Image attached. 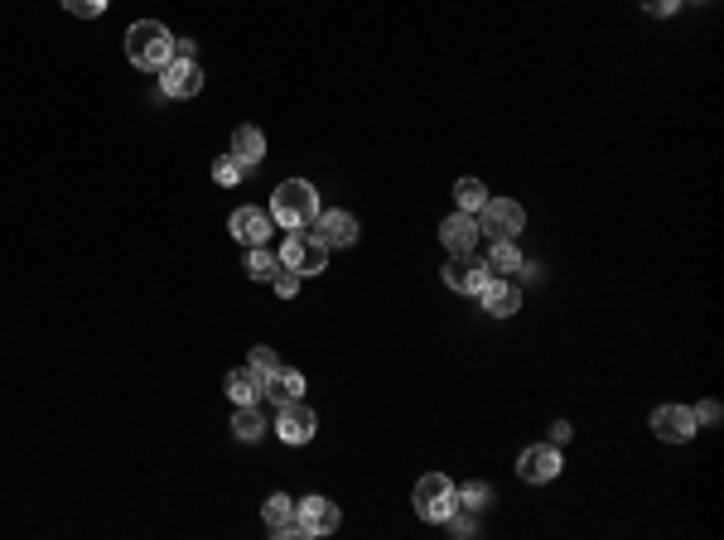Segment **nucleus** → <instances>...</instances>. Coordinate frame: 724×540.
Listing matches in <instances>:
<instances>
[{"instance_id": "obj_34", "label": "nucleus", "mask_w": 724, "mask_h": 540, "mask_svg": "<svg viewBox=\"0 0 724 540\" xmlns=\"http://www.w3.org/2000/svg\"><path fill=\"white\" fill-rule=\"evenodd\" d=\"M565 439H570V425H565V420H556V425H551V444H565Z\"/></svg>"}, {"instance_id": "obj_2", "label": "nucleus", "mask_w": 724, "mask_h": 540, "mask_svg": "<svg viewBox=\"0 0 724 540\" xmlns=\"http://www.w3.org/2000/svg\"><path fill=\"white\" fill-rule=\"evenodd\" d=\"M126 58L140 73H160L174 58V34L160 20H136V25L126 29Z\"/></svg>"}, {"instance_id": "obj_9", "label": "nucleus", "mask_w": 724, "mask_h": 540, "mask_svg": "<svg viewBox=\"0 0 724 540\" xmlns=\"http://www.w3.org/2000/svg\"><path fill=\"white\" fill-rule=\"evenodd\" d=\"M338 507L329 497H305V502H295V531L300 536H334L338 531Z\"/></svg>"}, {"instance_id": "obj_8", "label": "nucleus", "mask_w": 724, "mask_h": 540, "mask_svg": "<svg viewBox=\"0 0 724 540\" xmlns=\"http://www.w3.org/2000/svg\"><path fill=\"white\" fill-rule=\"evenodd\" d=\"M160 92L174 102H189L203 92V73H198V58H169L160 68Z\"/></svg>"}, {"instance_id": "obj_16", "label": "nucleus", "mask_w": 724, "mask_h": 540, "mask_svg": "<svg viewBox=\"0 0 724 540\" xmlns=\"http://www.w3.org/2000/svg\"><path fill=\"white\" fill-rule=\"evenodd\" d=\"M300 396H305V377H300L295 367H276L271 377L261 381V401H271V405L300 401Z\"/></svg>"}, {"instance_id": "obj_17", "label": "nucleus", "mask_w": 724, "mask_h": 540, "mask_svg": "<svg viewBox=\"0 0 724 540\" xmlns=\"http://www.w3.org/2000/svg\"><path fill=\"white\" fill-rule=\"evenodd\" d=\"M261 521H266L271 536H300V531H295V502H290L285 492H271V497L261 502Z\"/></svg>"}, {"instance_id": "obj_15", "label": "nucleus", "mask_w": 724, "mask_h": 540, "mask_svg": "<svg viewBox=\"0 0 724 540\" xmlns=\"http://www.w3.org/2000/svg\"><path fill=\"white\" fill-rule=\"evenodd\" d=\"M440 242L449 246V256H459V251H474L478 246V217L474 213H454L440 222Z\"/></svg>"}, {"instance_id": "obj_31", "label": "nucleus", "mask_w": 724, "mask_h": 540, "mask_svg": "<svg viewBox=\"0 0 724 540\" xmlns=\"http://www.w3.org/2000/svg\"><path fill=\"white\" fill-rule=\"evenodd\" d=\"M720 415H724V410H720V401H705V405H696V420H700V425H720Z\"/></svg>"}, {"instance_id": "obj_10", "label": "nucleus", "mask_w": 724, "mask_h": 540, "mask_svg": "<svg viewBox=\"0 0 724 540\" xmlns=\"http://www.w3.org/2000/svg\"><path fill=\"white\" fill-rule=\"evenodd\" d=\"M488 280H493V275H488V266L478 261L474 251L449 256V266H445V285H449V290H459V295H478Z\"/></svg>"}, {"instance_id": "obj_3", "label": "nucleus", "mask_w": 724, "mask_h": 540, "mask_svg": "<svg viewBox=\"0 0 724 540\" xmlns=\"http://www.w3.org/2000/svg\"><path fill=\"white\" fill-rule=\"evenodd\" d=\"M474 217H478V237H493V242H517V232L527 227V208L512 203V198H488Z\"/></svg>"}, {"instance_id": "obj_4", "label": "nucleus", "mask_w": 724, "mask_h": 540, "mask_svg": "<svg viewBox=\"0 0 724 540\" xmlns=\"http://www.w3.org/2000/svg\"><path fill=\"white\" fill-rule=\"evenodd\" d=\"M276 256H280V266L295 270V275H324L329 270V246L319 242L314 232H290Z\"/></svg>"}, {"instance_id": "obj_7", "label": "nucleus", "mask_w": 724, "mask_h": 540, "mask_svg": "<svg viewBox=\"0 0 724 540\" xmlns=\"http://www.w3.org/2000/svg\"><path fill=\"white\" fill-rule=\"evenodd\" d=\"M517 478L531 487L541 483H556L560 478V444H531V449H522V459H517Z\"/></svg>"}, {"instance_id": "obj_21", "label": "nucleus", "mask_w": 724, "mask_h": 540, "mask_svg": "<svg viewBox=\"0 0 724 540\" xmlns=\"http://www.w3.org/2000/svg\"><path fill=\"white\" fill-rule=\"evenodd\" d=\"M276 270H280V256L271 251V242H266V246H251V251H247V275H251V280L271 285V280H276Z\"/></svg>"}, {"instance_id": "obj_32", "label": "nucleus", "mask_w": 724, "mask_h": 540, "mask_svg": "<svg viewBox=\"0 0 724 540\" xmlns=\"http://www.w3.org/2000/svg\"><path fill=\"white\" fill-rule=\"evenodd\" d=\"M174 58H198V39H174Z\"/></svg>"}, {"instance_id": "obj_26", "label": "nucleus", "mask_w": 724, "mask_h": 540, "mask_svg": "<svg viewBox=\"0 0 724 540\" xmlns=\"http://www.w3.org/2000/svg\"><path fill=\"white\" fill-rule=\"evenodd\" d=\"M445 526L454 531V536H474V531H478V521H474V512H469V507H454V512L445 516Z\"/></svg>"}, {"instance_id": "obj_12", "label": "nucleus", "mask_w": 724, "mask_h": 540, "mask_svg": "<svg viewBox=\"0 0 724 540\" xmlns=\"http://www.w3.org/2000/svg\"><path fill=\"white\" fill-rule=\"evenodd\" d=\"M314 430H319V420H314V410L305 405V396H300V401L280 405L276 434L285 439V444H309V439H314Z\"/></svg>"}, {"instance_id": "obj_30", "label": "nucleus", "mask_w": 724, "mask_h": 540, "mask_svg": "<svg viewBox=\"0 0 724 540\" xmlns=\"http://www.w3.org/2000/svg\"><path fill=\"white\" fill-rule=\"evenodd\" d=\"M642 10H647L652 20H667V15H676V10H681V0H642Z\"/></svg>"}, {"instance_id": "obj_5", "label": "nucleus", "mask_w": 724, "mask_h": 540, "mask_svg": "<svg viewBox=\"0 0 724 540\" xmlns=\"http://www.w3.org/2000/svg\"><path fill=\"white\" fill-rule=\"evenodd\" d=\"M411 502H416L420 521H445V516L459 507V487L449 483L445 473H425L416 483V497H411Z\"/></svg>"}, {"instance_id": "obj_18", "label": "nucleus", "mask_w": 724, "mask_h": 540, "mask_svg": "<svg viewBox=\"0 0 724 540\" xmlns=\"http://www.w3.org/2000/svg\"><path fill=\"white\" fill-rule=\"evenodd\" d=\"M227 155L242 164V169H256V164L266 160V135L256 131V126H237V131H232V150H227Z\"/></svg>"}, {"instance_id": "obj_1", "label": "nucleus", "mask_w": 724, "mask_h": 540, "mask_svg": "<svg viewBox=\"0 0 724 540\" xmlns=\"http://www.w3.org/2000/svg\"><path fill=\"white\" fill-rule=\"evenodd\" d=\"M319 213H324V208H319V193H314L309 179H285V184L271 193V222L285 227V232H309Z\"/></svg>"}, {"instance_id": "obj_24", "label": "nucleus", "mask_w": 724, "mask_h": 540, "mask_svg": "<svg viewBox=\"0 0 724 540\" xmlns=\"http://www.w3.org/2000/svg\"><path fill=\"white\" fill-rule=\"evenodd\" d=\"M242 174H247V169L232 160V155H223V160L213 164V184H223V189H237V184H242Z\"/></svg>"}, {"instance_id": "obj_23", "label": "nucleus", "mask_w": 724, "mask_h": 540, "mask_svg": "<svg viewBox=\"0 0 724 540\" xmlns=\"http://www.w3.org/2000/svg\"><path fill=\"white\" fill-rule=\"evenodd\" d=\"M454 198H459V213H478V208L488 203V189H483V179H459V184H454Z\"/></svg>"}, {"instance_id": "obj_28", "label": "nucleus", "mask_w": 724, "mask_h": 540, "mask_svg": "<svg viewBox=\"0 0 724 540\" xmlns=\"http://www.w3.org/2000/svg\"><path fill=\"white\" fill-rule=\"evenodd\" d=\"M300 280H305V275H295V270H285V266H280L271 285H276V295H280V299H295V295H300Z\"/></svg>"}, {"instance_id": "obj_27", "label": "nucleus", "mask_w": 724, "mask_h": 540, "mask_svg": "<svg viewBox=\"0 0 724 540\" xmlns=\"http://www.w3.org/2000/svg\"><path fill=\"white\" fill-rule=\"evenodd\" d=\"M251 372H261V377H271L280 367V357H276V348H251V362H247Z\"/></svg>"}, {"instance_id": "obj_25", "label": "nucleus", "mask_w": 724, "mask_h": 540, "mask_svg": "<svg viewBox=\"0 0 724 540\" xmlns=\"http://www.w3.org/2000/svg\"><path fill=\"white\" fill-rule=\"evenodd\" d=\"M493 502V487L488 483H464V492H459V507H469V512H483Z\"/></svg>"}, {"instance_id": "obj_14", "label": "nucleus", "mask_w": 724, "mask_h": 540, "mask_svg": "<svg viewBox=\"0 0 724 540\" xmlns=\"http://www.w3.org/2000/svg\"><path fill=\"white\" fill-rule=\"evenodd\" d=\"M478 299H483V309H488L493 319H512V314L522 309V290H517L507 275H493V280L478 290Z\"/></svg>"}, {"instance_id": "obj_29", "label": "nucleus", "mask_w": 724, "mask_h": 540, "mask_svg": "<svg viewBox=\"0 0 724 540\" xmlns=\"http://www.w3.org/2000/svg\"><path fill=\"white\" fill-rule=\"evenodd\" d=\"M63 10L78 15V20H97V15L107 10V0H63Z\"/></svg>"}, {"instance_id": "obj_13", "label": "nucleus", "mask_w": 724, "mask_h": 540, "mask_svg": "<svg viewBox=\"0 0 724 540\" xmlns=\"http://www.w3.org/2000/svg\"><path fill=\"white\" fill-rule=\"evenodd\" d=\"M309 232L329 246V251H334V246H353V242H358V217L343 213V208H334V213L314 217V227H309Z\"/></svg>"}, {"instance_id": "obj_20", "label": "nucleus", "mask_w": 724, "mask_h": 540, "mask_svg": "<svg viewBox=\"0 0 724 540\" xmlns=\"http://www.w3.org/2000/svg\"><path fill=\"white\" fill-rule=\"evenodd\" d=\"M266 425H271V420L261 415V401L232 410V439H242V444H256V439L266 434Z\"/></svg>"}, {"instance_id": "obj_22", "label": "nucleus", "mask_w": 724, "mask_h": 540, "mask_svg": "<svg viewBox=\"0 0 724 540\" xmlns=\"http://www.w3.org/2000/svg\"><path fill=\"white\" fill-rule=\"evenodd\" d=\"M483 266H488V275H512V270L522 266V251H517V242H493Z\"/></svg>"}, {"instance_id": "obj_11", "label": "nucleus", "mask_w": 724, "mask_h": 540, "mask_svg": "<svg viewBox=\"0 0 724 540\" xmlns=\"http://www.w3.org/2000/svg\"><path fill=\"white\" fill-rule=\"evenodd\" d=\"M271 213H261V208H237V213L227 217V232H232V242L237 246H266L271 242Z\"/></svg>"}, {"instance_id": "obj_19", "label": "nucleus", "mask_w": 724, "mask_h": 540, "mask_svg": "<svg viewBox=\"0 0 724 540\" xmlns=\"http://www.w3.org/2000/svg\"><path fill=\"white\" fill-rule=\"evenodd\" d=\"M261 372H251V367H237V372H227V401L232 405H256L261 401Z\"/></svg>"}, {"instance_id": "obj_33", "label": "nucleus", "mask_w": 724, "mask_h": 540, "mask_svg": "<svg viewBox=\"0 0 724 540\" xmlns=\"http://www.w3.org/2000/svg\"><path fill=\"white\" fill-rule=\"evenodd\" d=\"M522 280H531V285H536V280H541V275H546V270H541V261H522Z\"/></svg>"}, {"instance_id": "obj_6", "label": "nucleus", "mask_w": 724, "mask_h": 540, "mask_svg": "<svg viewBox=\"0 0 724 540\" xmlns=\"http://www.w3.org/2000/svg\"><path fill=\"white\" fill-rule=\"evenodd\" d=\"M696 430H700V420L691 405H657L652 410V434L667 439V444H691Z\"/></svg>"}]
</instances>
